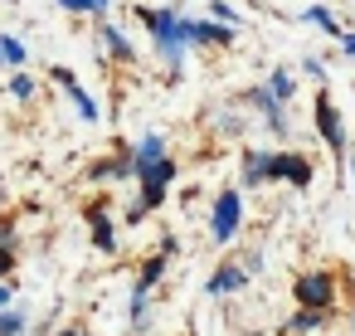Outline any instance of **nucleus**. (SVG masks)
<instances>
[{
    "label": "nucleus",
    "mask_w": 355,
    "mask_h": 336,
    "mask_svg": "<svg viewBox=\"0 0 355 336\" xmlns=\"http://www.w3.org/2000/svg\"><path fill=\"white\" fill-rule=\"evenodd\" d=\"M302 74L316 78V83H326V64H321V59H302Z\"/></svg>",
    "instance_id": "obj_27"
},
{
    "label": "nucleus",
    "mask_w": 355,
    "mask_h": 336,
    "mask_svg": "<svg viewBox=\"0 0 355 336\" xmlns=\"http://www.w3.org/2000/svg\"><path fill=\"white\" fill-rule=\"evenodd\" d=\"M243 103H248V108H253V112L268 122V132H272V137H287V103H277L268 83L248 88V93H243Z\"/></svg>",
    "instance_id": "obj_7"
},
{
    "label": "nucleus",
    "mask_w": 355,
    "mask_h": 336,
    "mask_svg": "<svg viewBox=\"0 0 355 336\" xmlns=\"http://www.w3.org/2000/svg\"><path fill=\"white\" fill-rule=\"evenodd\" d=\"M0 64H6V49H0Z\"/></svg>",
    "instance_id": "obj_34"
},
{
    "label": "nucleus",
    "mask_w": 355,
    "mask_h": 336,
    "mask_svg": "<svg viewBox=\"0 0 355 336\" xmlns=\"http://www.w3.org/2000/svg\"><path fill=\"white\" fill-rule=\"evenodd\" d=\"M98 49H103V59H112V64H137L132 40H127L117 25H107V20H98Z\"/></svg>",
    "instance_id": "obj_8"
},
{
    "label": "nucleus",
    "mask_w": 355,
    "mask_h": 336,
    "mask_svg": "<svg viewBox=\"0 0 355 336\" xmlns=\"http://www.w3.org/2000/svg\"><path fill=\"white\" fill-rule=\"evenodd\" d=\"M326 326V312H306V307H297L287 321H282V336H311V331H321Z\"/></svg>",
    "instance_id": "obj_12"
},
{
    "label": "nucleus",
    "mask_w": 355,
    "mask_h": 336,
    "mask_svg": "<svg viewBox=\"0 0 355 336\" xmlns=\"http://www.w3.org/2000/svg\"><path fill=\"white\" fill-rule=\"evenodd\" d=\"M268 88H272L277 103H292V98H297V74H292V69H272V74H268Z\"/></svg>",
    "instance_id": "obj_18"
},
{
    "label": "nucleus",
    "mask_w": 355,
    "mask_h": 336,
    "mask_svg": "<svg viewBox=\"0 0 355 336\" xmlns=\"http://www.w3.org/2000/svg\"><path fill=\"white\" fill-rule=\"evenodd\" d=\"M6 6H15V0H6Z\"/></svg>",
    "instance_id": "obj_36"
},
{
    "label": "nucleus",
    "mask_w": 355,
    "mask_h": 336,
    "mask_svg": "<svg viewBox=\"0 0 355 336\" xmlns=\"http://www.w3.org/2000/svg\"><path fill=\"white\" fill-rule=\"evenodd\" d=\"M302 20H306V25H316V30H326L331 40H340V35H345V30H340V20H336V10H326L321 0H316V6H306V10H302Z\"/></svg>",
    "instance_id": "obj_15"
},
{
    "label": "nucleus",
    "mask_w": 355,
    "mask_h": 336,
    "mask_svg": "<svg viewBox=\"0 0 355 336\" xmlns=\"http://www.w3.org/2000/svg\"><path fill=\"white\" fill-rule=\"evenodd\" d=\"M292 297H297V307H306V312H331V307H336V273H331V268L302 273V278L292 283Z\"/></svg>",
    "instance_id": "obj_3"
},
{
    "label": "nucleus",
    "mask_w": 355,
    "mask_h": 336,
    "mask_svg": "<svg viewBox=\"0 0 355 336\" xmlns=\"http://www.w3.org/2000/svg\"><path fill=\"white\" fill-rule=\"evenodd\" d=\"M83 219H88V239H93L98 253H117V249H122V244H117V224H112V215H107V200H88V205H83Z\"/></svg>",
    "instance_id": "obj_6"
},
{
    "label": "nucleus",
    "mask_w": 355,
    "mask_h": 336,
    "mask_svg": "<svg viewBox=\"0 0 355 336\" xmlns=\"http://www.w3.org/2000/svg\"><path fill=\"white\" fill-rule=\"evenodd\" d=\"M350 171H355V166H350ZM350 185H355V176H350Z\"/></svg>",
    "instance_id": "obj_35"
},
{
    "label": "nucleus",
    "mask_w": 355,
    "mask_h": 336,
    "mask_svg": "<svg viewBox=\"0 0 355 336\" xmlns=\"http://www.w3.org/2000/svg\"><path fill=\"white\" fill-rule=\"evenodd\" d=\"M49 78H54V83H59V88H69V83H73V78H78V74H73V69H69V64H54V69H49Z\"/></svg>",
    "instance_id": "obj_28"
},
{
    "label": "nucleus",
    "mask_w": 355,
    "mask_h": 336,
    "mask_svg": "<svg viewBox=\"0 0 355 336\" xmlns=\"http://www.w3.org/2000/svg\"><path fill=\"white\" fill-rule=\"evenodd\" d=\"M64 93H69V103H73V112H78V117H83V122H98V117H103V108H98V103H93V98H88V88H83V83H78V78H73V83H69V88H64Z\"/></svg>",
    "instance_id": "obj_16"
},
{
    "label": "nucleus",
    "mask_w": 355,
    "mask_h": 336,
    "mask_svg": "<svg viewBox=\"0 0 355 336\" xmlns=\"http://www.w3.org/2000/svg\"><path fill=\"white\" fill-rule=\"evenodd\" d=\"M171 151H166V137L161 132H141L137 142H132V161H137V171H146V166H156V161H166Z\"/></svg>",
    "instance_id": "obj_11"
},
{
    "label": "nucleus",
    "mask_w": 355,
    "mask_h": 336,
    "mask_svg": "<svg viewBox=\"0 0 355 336\" xmlns=\"http://www.w3.org/2000/svg\"><path fill=\"white\" fill-rule=\"evenodd\" d=\"M214 127H219V137H239V132H243L239 108H219V112H214Z\"/></svg>",
    "instance_id": "obj_22"
},
{
    "label": "nucleus",
    "mask_w": 355,
    "mask_h": 336,
    "mask_svg": "<svg viewBox=\"0 0 355 336\" xmlns=\"http://www.w3.org/2000/svg\"><path fill=\"white\" fill-rule=\"evenodd\" d=\"M239 263H243V273H248V278H253V273H263V249H248Z\"/></svg>",
    "instance_id": "obj_26"
},
{
    "label": "nucleus",
    "mask_w": 355,
    "mask_h": 336,
    "mask_svg": "<svg viewBox=\"0 0 355 336\" xmlns=\"http://www.w3.org/2000/svg\"><path fill=\"white\" fill-rule=\"evenodd\" d=\"M156 253H166V258H175V253H180V239H175V234H161V244H156Z\"/></svg>",
    "instance_id": "obj_29"
},
{
    "label": "nucleus",
    "mask_w": 355,
    "mask_h": 336,
    "mask_svg": "<svg viewBox=\"0 0 355 336\" xmlns=\"http://www.w3.org/2000/svg\"><path fill=\"white\" fill-rule=\"evenodd\" d=\"M59 10H69V15H93V0H54Z\"/></svg>",
    "instance_id": "obj_25"
},
{
    "label": "nucleus",
    "mask_w": 355,
    "mask_h": 336,
    "mask_svg": "<svg viewBox=\"0 0 355 336\" xmlns=\"http://www.w3.org/2000/svg\"><path fill=\"white\" fill-rule=\"evenodd\" d=\"M25 326H30V317H25L20 307H6V312H0V336H25Z\"/></svg>",
    "instance_id": "obj_21"
},
{
    "label": "nucleus",
    "mask_w": 355,
    "mask_h": 336,
    "mask_svg": "<svg viewBox=\"0 0 355 336\" xmlns=\"http://www.w3.org/2000/svg\"><path fill=\"white\" fill-rule=\"evenodd\" d=\"M6 93H10L15 103H35L40 83H35V74H25V69H20V74H10V88H6Z\"/></svg>",
    "instance_id": "obj_20"
},
{
    "label": "nucleus",
    "mask_w": 355,
    "mask_h": 336,
    "mask_svg": "<svg viewBox=\"0 0 355 336\" xmlns=\"http://www.w3.org/2000/svg\"><path fill=\"white\" fill-rule=\"evenodd\" d=\"M54 336H83V326H59Z\"/></svg>",
    "instance_id": "obj_33"
},
{
    "label": "nucleus",
    "mask_w": 355,
    "mask_h": 336,
    "mask_svg": "<svg viewBox=\"0 0 355 336\" xmlns=\"http://www.w3.org/2000/svg\"><path fill=\"white\" fill-rule=\"evenodd\" d=\"M243 283H248V273H243V263H239V258H224V263H219V268L209 273V283H205V292H209V297H234V292H239Z\"/></svg>",
    "instance_id": "obj_10"
},
{
    "label": "nucleus",
    "mask_w": 355,
    "mask_h": 336,
    "mask_svg": "<svg viewBox=\"0 0 355 336\" xmlns=\"http://www.w3.org/2000/svg\"><path fill=\"white\" fill-rule=\"evenodd\" d=\"M180 176V166L166 156V161H156V166H146V171H137V180L141 185H151V190H171V180Z\"/></svg>",
    "instance_id": "obj_13"
},
{
    "label": "nucleus",
    "mask_w": 355,
    "mask_h": 336,
    "mask_svg": "<svg viewBox=\"0 0 355 336\" xmlns=\"http://www.w3.org/2000/svg\"><path fill=\"white\" fill-rule=\"evenodd\" d=\"M15 273V244H0V283H10Z\"/></svg>",
    "instance_id": "obj_24"
},
{
    "label": "nucleus",
    "mask_w": 355,
    "mask_h": 336,
    "mask_svg": "<svg viewBox=\"0 0 355 336\" xmlns=\"http://www.w3.org/2000/svg\"><path fill=\"white\" fill-rule=\"evenodd\" d=\"M166 268H171V258H166V253H151V258L137 268V287H151V292H156V283L166 278Z\"/></svg>",
    "instance_id": "obj_17"
},
{
    "label": "nucleus",
    "mask_w": 355,
    "mask_h": 336,
    "mask_svg": "<svg viewBox=\"0 0 355 336\" xmlns=\"http://www.w3.org/2000/svg\"><path fill=\"white\" fill-rule=\"evenodd\" d=\"M0 49H6V64H10L15 74H20V69L30 64V44H25L20 35H0Z\"/></svg>",
    "instance_id": "obj_19"
},
{
    "label": "nucleus",
    "mask_w": 355,
    "mask_h": 336,
    "mask_svg": "<svg viewBox=\"0 0 355 336\" xmlns=\"http://www.w3.org/2000/svg\"><path fill=\"white\" fill-rule=\"evenodd\" d=\"M311 117H316V132H321V142L331 146V156H336V161H345V122H340V112H336V103H331V93H326V88L316 93Z\"/></svg>",
    "instance_id": "obj_4"
},
{
    "label": "nucleus",
    "mask_w": 355,
    "mask_h": 336,
    "mask_svg": "<svg viewBox=\"0 0 355 336\" xmlns=\"http://www.w3.org/2000/svg\"><path fill=\"white\" fill-rule=\"evenodd\" d=\"M209 20H214V25H229V30H239V10L229 6V0H209Z\"/></svg>",
    "instance_id": "obj_23"
},
{
    "label": "nucleus",
    "mask_w": 355,
    "mask_h": 336,
    "mask_svg": "<svg viewBox=\"0 0 355 336\" xmlns=\"http://www.w3.org/2000/svg\"><path fill=\"white\" fill-rule=\"evenodd\" d=\"M127 176H137V161H132V146L127 151H117V156H103V161H93L88 166V180L93 185H112V180H127Z\"/></svg>",
    "instance_id": "obj_9"
},
{
    "label": "nucleus",
    "mask_w": 355,
    "mask_h": 336,
    "mask_svg": "<svg viewBox=\"0 0 355 336\" xmlns=\"http://www.w3.org/2000/svg\"><path fill=\"white\" fill-rule=\"evenodd\" d=\"M15 307V283H0V312Z\"/></svg>",
    "instance_id": "obj_31"
},
{
    "label": "nucleus",
    "mask_w": 355,
    "mask_h": 336,
    "mask_svg": "<svg viewBox=\"0 0 355 336\" xmlns=\"http://www.w3.org/2000/svg\"><path fill=\"white\" fill-rule=\"evenodd\" d=\"M336 44H340V59H355V30H345Z\"/></svg>",
    "instance_id": "obj_30"
},
{
    "label": "nucleus",
    "mask_w": 355,
    "mask_h": 336,
    "mask_svg": "<svg viewBox=\"0 0 355 336\" xmlns=\"http://www.w3.org/2000/svg\"><path fill=\"white\" fill-rule=\"evenodd\" d=\"M137 20H141V30L151 35V49H156V59L166 64V83L175 88L180 78H185V44H180V10H171V6H137L132 10Z\"/></svg>",
    "instance_id": "obj_1"
},
{
    "label": "nucleus",
    "mask_w": 355,
    "mask_h": 336,
    "mask_svg": "<svg viewBox=\"0 0 355 336\" xmlns=\"http://www.w3.org/2000/svg\"><path fill=\"white\" fill-rule=\"evenodd\" d=\"M253 185H268V151H243V190H253Z\"/></svg>",
    "instance_id": "obj_14"
},
{
    "label": "nucleus",
    "mask_w": 355,
    "mask_h": 336,
    "mask_svg": "<svg viewBox=\"0 0 355 336\" xmlns=\"http://www.w3.org/2000/svg\"><path fill=\"white\" fill-rule=\"evenodd\" d=\"M316 176V166L302 151H268V180H287L292 190H306Z\"/></svg>",
    "instance_id": "obj_5"
},
{
    "label": "nucleus",
    "mask_w": 355,
    "mask_h": 336,
    "mask_svg": "<svg viewBox=\"0 0 355 336\" xmlns=\"http://www.w3.org/2000/svg\"><path fill=\"white\" fill-rule=\"evenodd\" d=\"M239 229H243V190L239 185H224L214 195V205H209V239L219 249H229L239 239Z\"/></svg>",
    "instance_id": "obj_2"
},
{
    "label": "nucleus",
    "mask_w": 355,
    "mask_h": 336,
    "mask_svg": "<svg viewBox=\"0 0 355 336\" xmlns=\"http://www.w3.org/2000/svg\"><path fill=\"white\" fill-rule=\"evenodd\" d=\"M107 6L112 0H93V20H107Z\"/></svg>",
    "instance_id": "obj_32"
}]
</instances>
